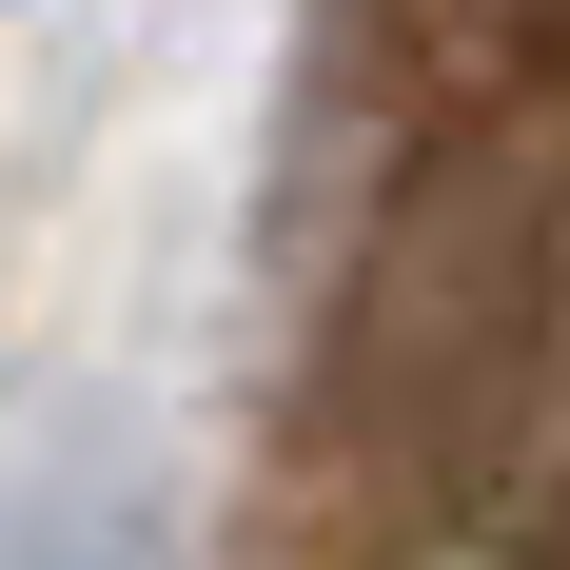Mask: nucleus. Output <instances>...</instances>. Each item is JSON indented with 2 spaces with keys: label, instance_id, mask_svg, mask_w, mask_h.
<instances>
[{
  "label": "nucleus",
  "instance_id": "1",
  "mask_svg": "<svg viewBox=\"0 0 570 570\" xmlns=\"http://www.w3.org/2000/svg\"><path fill=\"white\" fill-rule=\"evenodd\" d=\"M315 531L354 570H570V59L531 40L394 158L315 315Z\"/></svg>",
  "mask_w": 570,
  "mask_h": 570
}]
</instances>
